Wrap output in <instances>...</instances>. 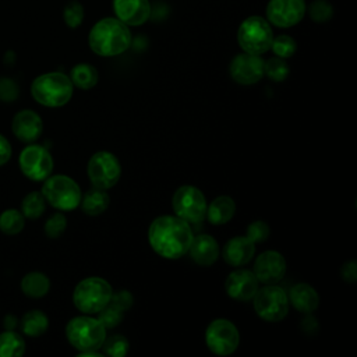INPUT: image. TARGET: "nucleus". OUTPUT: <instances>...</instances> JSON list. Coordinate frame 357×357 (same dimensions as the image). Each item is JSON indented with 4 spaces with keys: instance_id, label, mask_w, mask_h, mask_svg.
<instances>
[{
    "instance_id": "21",
    "label": "nucleus",
    "mask_w": 357,
    "mask_h": 357,
    "mask_svg": "<svg viewBox=\"0 0 357 357\" xmlns=\"http://www.w3.org/2000/svg\"><path fill=\"white\" fill-rule=\"evenodd\" d=\"M289 301L300 312H312L319 304V296L315 289L307 283H297L290 289Z\"/></svg>"
},
{
    "instance_id": "3",
    "label": "nucleus",
    "mask_w": 357,
    "mask_h": 357,
    "mask_svg": "<svg viewBox=\"0 0 357 357\" xmlns=\"http://www.w3.org/2000/svg\"><path fill=\"white\" fill-rule=\"evenodd\" d=\"M73 82L63 73L53 71L38 75L31 84L32 98L42 106L60 107L73 96Z\"/></svg>"
},
{
    "instance_id": "39",
    "label": "nucleus",
    "mask_w": 357,
    "mask_h": 357,
    "mask_svg": "<svg viewBox=\"0 0 357 357\" xmlns=\"http://www.w3.org/2000/svg\"><path fill=\"white\" fill-rule=\"evenodd\" d=\"M110 304H113L114 307H117L119 310L121 311H126L131 307L132 304V296L130 291L127 290H119L116 293H112V297H110Z\"/></svg>"
},
{
    "instance_id": "12",
    "label": "nucleus",
    "mask_w": 357,
    "mask_h": 357,
    "mask_svg": "<svg viewBox=\"0 0 357 357\" xmlns=\"http://www.w3.org/2000/svg\"><path fill=\"white\" fill-rule=\"evenodd\" d=\"M240 342V335L233 322L229 319L212 321L205 332V343L208 349L218 356L231 354Z\"/></svg>"
},
{
    "instance_id": "22",
    "label": "nucleus",
    "mask_w": 357,
    "mask_h": 357,
    "mask_svg": "<svg viewBox=\"0 0 357 357\" xmlns=\"http://www.w3.org/2000/svg\"><path fill=\"white\" fill-rule=\"evenodd\" d=\"M234 201L227 195H220L215 198L209 206H206L205 216L212 225H225L234 216Z\"/></svg>"
},
{
    "instance_id": "30",
    "label": "nucleus",
    "mask_w": 357,
    "mask_h": 357,
    "mask_svg": "<svg viewBox=\"0 0 357 357\" xmlns=\"http://www.w3.org/2000/svg\"><path fill=\"white\" fill-rule=\"evenodd\" d=\"M264 74H266L272 81H284L289 75V66L282 57H272L264 61Z\"/></svg>"
},
{
    "instance_id": "17",
    "label": "nucleus",
    "mask_w": 357,
    "mask_h": 357,
    "mask_svg": "<svg viewBox=\"0 0 357 357\" xmlns=\"http://www.w3.org/2000/svg\"><path fill=\"white\" fill-rule=\"evenodd\" d=\"M225 290L234 300L250 301L258 290V279L252 271L236 269L226 278Z\"/></svg>"
},
{
    "instance_id": "42",
    "label": "nucleus",
    "mask_w": 357,
    "mask_h": 357,
    "mask_svg": "<svg viewBox=\"0 0 357 357\" xmlns=\"http://www.w3.org/2000/svg\"><path fill=\"white\" fill-rule=\"evenodd\" d=\"M15 325H17V318H15L14 315H7V317L4 318V328H6V329L14 331Z\"/></svg>"
},
{
    "instance_id": "8",
    "label": "nucleus",
    "mask_w": 357,
    "mask_h": 357,
    "mask_svg": "<svg viewBox=\"0 0 357 357\" xmlns=\"http://www.w3.org/2000/svg\"><path fill=\"white\" fill-rule=\"evenodd\" d=\"M251 300L257 315L265 321H280L289 312L287 293L279 286L265 284V287L255 291Z\"/></svg>"
},
{
    "instance_id": "35",
    "label": "nucleus",
    "mask_w": 357,
    "mask_h": 357,
    "mask_svg": "<svg viewBox=\"0 0 357 357\" xmlns=\"http://www.w3.org/2000/svg\"><path fill=\"white\" fill-rule=\"evenodd\" d=\"M308 14L315 22H326L333 15V8L326 0H315L308 7Z\"/></svg>"
},
{
    "instance_id": "16",
    "label": "nucleus",
    "mask_w": 357,
    "mask_h": 357,
    "mask_svg": "<svg viewBox=\"0 0 357 357\" xmlns=\"http://www.w3.org/2000/svg\"><path fill=\"white\" fill-rule=\"evenodd\" d=\"M11 131L21 142L32 144L40 137L43 131V123L36 112L31 109H22L14 114L11 120Z\"/></svg>"
},
{
    "instance_id": "10",
    "label": "nucleus",
    "mask_w": 357,
    "mask_h": 357,
    "mask_svg": "<svg viewBox=\"0 0 357 357\" xmlns=\"http://www.w3.org/2000/svg\"><path fill=\"white\" fill-rule=\"evenodd\" d=\"M18 165L26 178L43 181L52 174L53 158L45 146L32 142L20 152Z\"/></svg>"
},
{
    "instance_id": "14",
    "label": "nucleus",
    "mask_w": 357,
    "mask_h": 357,
    "mask_svg": "<svg viewBox=\"0 0 357 357\" xmlns=\"http://www.w3.org/2000/svg\"><path fill=\"white\" fill-rule=\"evenodd\" d=\"M231 78L241 85H251L264 77V60L251 53L237 54L230 63Z\"/></svg>"
},
{
    "instance_id": "34",
    "label": "nucleus",
    "mask_w": 357,
    "mask_h": 357,
    "mask_svg": "<svg viewBox=\"0 0 357 357\" xmlns=\"http://www.w3.org/2000/svg\"><path fill=\"white\" fill-rule=\"evenodd\" d=\"M98 314V319L99 322L106 328V329H112V328H116L121 319H123V311L119 310L117 307H114L113 304H107L105 305Z\"/></svg>"
},
{
    "instance_id": "40",
    "label": "nucleus",
    "mask_w": 357,
    "mask_h": 357,
    "mask_svg": "<svg viewBox=\"0 0 357 357\" xmlns=\"http://www.w3.org/2000/svg\"><path fill=\"white\" fill-rule=\"evenodd\" d=\"M340 275H342V279L344 282L354 283L357 280V264H356V261H349V262L343 264V266L340 268Z\"/></svg>"
},
{
    "instance_id": "23",
    "label": "nucleus",
    "mask_w": 357,
    "mask_h": 357,
    "mask_svg": "<svg viewBox=\"0 0 357 357\" xmlns=\"http://www.w3.org/2000/svg\"><path fill=\"white\" fill-rule=\"evenodd\" d=\"M21 290L26 297L40 298L50 290V280L42 272H29L21 279Z\"/></svg>"
},
{
    "instance_id": "41",
    "label": "nucleus",
    "mask_w": 357,
    "mask_h": 357,
    "mask_svg": "<svg viewBox=\"0 0 357 357\" xmlns=\"http://www.w3.org/2000/svg\"><path fill=\"white\" fill-rule=\"evenodd\" d=\"M11 153H13V148L8 139L3 134H0V166L6 165L10 160Z\"/></svg>"
},
{
    "instance_id": "11",
    "label": "nucleus",
    "mask_w": 357,
    "mask_h": 357,
    "mask_svg": "<svg viewBox=\"0 0 357 357\" xmlns=\"http://www.w3.org/2000/svg\"><path fill=\"white\" fill-rule=\"evenodd\" d=\"M86 172L93 187L107 190L119 181L121 167L120 162L113 153L107 151H99L91 156Z\"/></svg>"
},
{
    "instance_id": "26",
    "label": "nucleus",
    "mask_w": 357,
    "mask_h": 357,
    "mask_svg": "<svg viewBox=\"0 0 357 357\" xmlns=\"http://www.w3.org/2000/svg\"><path fill=\"white\" fill-rule=\"evenodd\" d=\"M98 71L93 66L86 63H79L71 68L70 79L74 86L79 89H91L98 84Z\"/></svg>"
},
{
    "instance_id": "25",
    "label": "nucleus",
    "mask_w": 357,
    "mask_h": 357,
    "mask_svg": "<svg viewBox=\"0 0 357 357\" xmlns=\"http://www.w3.org/2000/svg\"><path fill=\"white\" fill-rule=\"evenodd\" d=\"M49 328V318L40 310H31L21 319V331L28 337L42 336Z\"/></svg>"
},
{
    "instance_id": "33",
    "label": "nucleus",
    "mask_w": 357,
    "mask_h": 357,
    "mask_svg": "<svg viewBox=\"0 0 357 357\" xmlns=\"http://www.w3.org/2000/svg\"><path fill=\"white\" fill-rule=\"evenodd\" d=\"M63 20L66 22L67 26L70 28H77L82 24L84 20V7L79 1H70L68 4H66L64 10H63Z\"/></svg>"
},
{
    "instance_id": "28",
    "label": "nucleus",
    "mask_w": 357,
    "mask_h": 357,
    "mask_svg": "<svg viewBox=\"0 0 357 357\" xmlns=\"http://www.w3.org/2000/svg\"><path fill=\"white\" fill-rule=\"evenodd\" d=\"M25 226V216L21 211L8 208L0 213V231L7 236H15L22 231Z\"/></svg>"
},
{
    "instance_id": "19",
    "label": "nucleus",
    "mask_w": 357,
    "mask_h": 357,
    "mask_svg": "<svg viewBox=\"0 0 357 357\" xmlns=\"http://www.w3.org/2000/svg\"><path fill=\"white\" fill-rule=\"evenodd\" d=\"M255 254V243L247 236L230 238L223 247V259L230 266H243L248 264Z\"/></svg>"
},
{
    "instance_id": "13",
    "label": "nucleus",
    "mask_w": 357,
    "mask_h": 357,
    "mask_svg": "<svg viewBox=\"0 0 357 357\" xmlns=\"http://www.w3.org/2000/svg\"><path fill=\"white\" fill-rule=\"evenodd\" d=\"M304 14V0H271L266 6L268 21L279 28H290L298 24Z\"/></svg>"
},
{
    "instance_id": "15",
    "label": "nucleus",
    "mask_w": 357,
    "mask_h": 357,
    "mask_svg": "<svg viewBox=\"0 0 357 357\" xmlns=\"http://www.w3.org/2000/svg\"><path fill=\"white\" fill-rule=\"evenodd\" d=\"M252 272L258 282L264 284H275L280 282L286 273V261L278 251H264L257 257Z\"/></svg>"
},
{
    "instance_id": "5",
    "label": "nucleus",
    "mask_w": 357,
    "mask_h": 357,
    "mask_svg": "<svg viewBox=\"0 0 357 357\" xmlns=\"http://www.w3.org/2000/svg\"><path fill=\"white\" fill-rule=\"evenodd\" d=\"M112 286L102 278L91 276L82 279L74 289L73 303L84 314H96L109 304Z\"/></svg>"
},
{
    "instance_id": "20",
    "label": "nucleus",
    "mask_w": 357,
    "mask_h": 357,
    "mask_svg": "<svg viewBox=\"0 0 357 357\" xmlns=\"http://www.w3.org/2000/svg\"><path fill=\"white\" fill-rule=\"evenodd\" d=\"M190 255L191 258L202 266L212 265L218 257H219V245L218 241L208 234H199L192 237L191 245H190Z\"/></svg>"
},
{
    "instance_id": "18",
    "label": "nucleus",
    "mask_w": 357,
    "mask_h": 357,
    "mask_svg": "<svg viewBox=\"0 0 357 357\" xmlns=\"http://www.w3.org/2000/svg\"><path fill=\"white\" fill-rule=\"evenodd\" d=\"M116 17L126 25H141L151 17L149 0H113Z\"/></svg>"
},
{
    "instance_id": "7",
    "label": "nucleus",
    "mask_w": 357,
    "mask_h": 357,
    "mask_svg": "<svg viewBox=\"0 0 357 357\" xmlns=\"http://www.w3.org/2000/svg\"><path fill=\"white\" fill-rule=\"evenodd\" d=\"M272 39L273 32L269 22L259 15L245 18L238 26L237 40L245 53L259 56L268 52L271 49Z\"/></svg>"
},
{
    "instance_id": "29",
    "label": "nucleus",
    "mask_w": 357,
    "mask_h": 357,
    "mask_svg": "<svg viewBox=\"0 0 357 357\" xmlns=\"http://www.w3.org/2000/svg\"><path fill=\"white\" fill-rule=\"evenodd\" d=\"M46 209V199L40 191L28 192L21 202V212L25 219H38Z\"/></svg>"
},
{
    "instance_id": "27",
    "label": "nucleus",
    "mask_w": 357,
    "mask_h": 357,
    "mask_svg": "<svg viewBox=\"0 0 357 357\" xmlns=\"http://www.w3.org/2000/svg\"><path fill=\"white\" fill-rule=\"evenodd\" d=\"M25 353L24 337L10 329L0 333V357H21Z\"/></svg>"
},
{
    "instance_id": "9",
    "label": "nucleus",
    "mask_w": 357,
    "mask_h": 357,
    "mask_svg": "<svg viewBox=\"0 0 357 357\" xmlns=\"http://www.w3.org/2000/svg\"><path fill=\"white\" fill-rule=\"evenodd\" d=\"M176 216L188 222L198 223L205 218L206 199L205 195L194 185H181L176 190L172 199Z\"/></svg>"
},
{
    "instance_id": "36",
    "label": "nucleus",
    "mask_w": 357,
    "mask_h": 357,
    "mask_svg": "<svg viewBox=\"0 0 357 357\" xmlns=\"http://www.w3.org/2000/svg\"><path fill=\"white\" fill-rule=\"evenodd\" d=\"M67 227V219L61 212L53 213L45 223V233L50 238L60 237Z\"/></svg>"
},
{
    "instance_id": "1",
    "label": "nucleus",
    "mask_w": 357,
    "mask_h": 357,
    "mask_svg": "<svg viewBox=\"0 0 357 357\" xmlns=\"http://www.w3.org/2000/svg\"><path fill=\"white\" fill-rule=\"evenodd\" d=\"M192 237L188 222L178 216H159L151 223L148 230V240L152 250L167 259H177L185 255Z\"/></svg>"
},
{
    "instance_id": "37",
    "label": "nucleus",
    "mask_w": 357,
    "mask_h": 357,
    "mask_svg": "<svg viewBox=\"0 0 357 357\" xmlns=\"http://www.w3.org/2000/svg\"><path fill=\"white\" fill-rule=\"evenodd\" d=\"M247 237H250L254 243L265 241L269 237V226L262 220H255L248 226Z\"/></svg>"
},
{
    "instance_id": "38",
    "label": "nucleus",
    "mask_w": 357,
    "mask_h": 357,
    "mask_svg": "<svg viewBox=\"0 0 357 357\" xmlns=\"http://www.w3.org/2000/svg\"><path fill=\"white\" fill-rule=\"evenodd\" d=\"M18 98V85L11 78L1 77L0 78V100L1 102H13Z\"/></svg>"
},
{
    "instance_id": "6",
    "label": "nucleus",
    "mask_w": 357,
    "mask_h": 357,
    "mask_svg": "<svg viewBox=\"0 0 357 357\" xmlns=\"http://www.w3.org/2000/svg\"><path fill=\"white\" fill-rule=\"evenodd\" d=\"M40 192L46 202L59 211L75 209L81 202L79 185L64 174H54L45 178Z\"/></svg>"
},
{
    "instance_id": "32",
    "label": "nucleus",
    "mask_w": 357,
    "mask_h": 357,
    "mask_svg": "<svg viewBox=\"0 0 357 357\" xmlns=\"http://www.w3.org/2000/svg\"><path fill=\"white\" fill-rule=\"evenodd\" d=\"M271 49L273 50V53L278 57L287 59V57H291L294 54V52L297 49V45H296V40L291 36H289V35H279V36L272 39Z\"/></svg>"
},
{
    "instance_id": "4",
    "label": "nucleus",
    "mask_w": 357,
    "mask_h": 357,
    "mask_svg": "<svg viewBox=\"0 0 357 357\" xmlns=\"http://www.w3.org/2000/svg\"><path fill=\"white\" fill-rule=\"evenodd\" d=\"M66 336L70 344L79 353L96 351L106 337V328L98 318L86 315L75 317L66 326Z\"/></svg>"
},
{
    "instance_id": "31",
    "label": "nucleus",
    "mask_w": 357,
    "mask_h": 357,
    "mask_svg": "<svg viewBox=\"0 0 357 357\" xmlns=\"http://www.w3.org/2000/svg\"><path fill=\"white\" fill-rule=\"evenodd\" d=\"M103 351L110 357H124L128 351V340L123 335H112L103 340Z\"/></svg>"
},
{
    "instance_id": "2",
    "label": "nucleus",
    "mask_w": 357,
    "mask_h": 357,
    "mask_svg": "<svg viewBox=\"0 0 357 357\" xmlns=\"http://www.w3.org/2000/svg\"><path fill=\"white\" fill-rule=\"evenodd\" d=\"M131 39L128 25L113 17L98 21L88 35V43L92 52L103 57L121 54L130 47Z\"/></svg>"
},
{
    "instance_id": "24",
    "label": "nucleus",
    "mask_w": 357,
    "mask_h": 357,
    "mask_svg": "<svg viewBox=\"0 0 357 357\" xmlns=\"http://www.w3.org/2000/svg\"><path fill=\"white\" fill-rule=\"evenodd\" d=\"M109 194L102 188H91L88 190L84 197H81V208L84 213L89 216H98L106 211L109 206Z\"/></svg>"
}]
</instances>
